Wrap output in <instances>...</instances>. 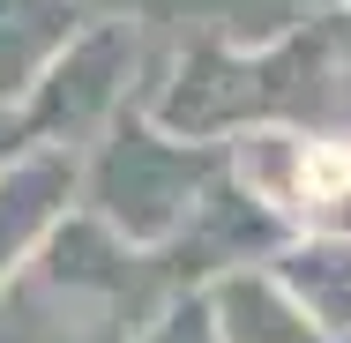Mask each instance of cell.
Instances as JSON below:
<instances>
[{
  "instance_id": "7a4b0ae2",
  "label": "cell",
  "mask_w": 351,
  "mask_h": 343,
  "mask_svg": "<svg viewBox=\"0 0 351 343\" xmlns=\"http://www.w3.org/2000/svg\"><path fill=\"white\" fill-rule=\"evenodd\" d=\"M299 75V45H277V53H232V45H187L180 68H172V90L157 97V120L172 135H224L254 112H269Z\"/></svg>"
},
{
  "instance_id": "ba28073f",
  "label": "cell",
  "mask_w": 351,
  "mask_h": 343,
  "mask_svg": "<svg viewBox=\"0 0 351 343\" xmlns=\"http://www.w3.org/2000/svg\"><path fill=\"white\" fill-rule=\"evenodd\" d=\"M277 283L306 306V321H314L322 336H344L351 329V239L322 231V239L291 246L277 262Z\"/></svg>"
},
{
  "instance_id": "277c9868",
  "label": "cell",
  "mask_w": 351,
  "mask_h": 343,
  "mask_svg": "<svg viewBox=\"0 0 351 343\" xmlns=\"http://www.w3.org/2000/svg\"><path fill=\"white\" fill-rule=\"evenodd\" d=\"M239 179L254 202L299 216L306 231H337L351 239V149L337 142H306V135H277L254 127L239 142Z\"/></svg>"
},
{
  "instance_id": "5b68a950",
  "label": "cell",
  "mask_w": 351,
  "mask_h": 343,
  "mask_svg": "<svg viewBox=\"0 0 351 343\" xmlns=\"http://www.w3.org/2000/svg\"><path fill=\"white\" fill-rule=\"evenodd\" d=\"M75 194V157L68 149H30L15 164H0V283L23 269V254L53 231L60 202Z\"/></svg>"
},
{
  "instance_id": "30bf717a",
  "label": "cell",
  "mask_w": 351,
  "mask_h": 343,
  "mask_svg": "<svg viewBox=\"0 0 351 343\" xmlns=\"http://www.w3.org/2000/svg\"><path fill=\"white\" fill-rule=\"evenodd\" d=\"M120 8H135V15H217L232 0H120Z\"/></svg>"
},
{
  "instance_id": "9c48e42d",
  "label": "cell",
  "mask_w": 351,
  "mask_h": 343,
  "mask_svg": "<svg viewBox=\"0 0 351 343\" xmlns=\"http://www.w3.org/2000/svg\"><path fill=\"white\" fill-rule=\"evenodd\" d=\"M149 343H224V336H217L210 298H187V306L165 314V329H149Z\"/></svg>"
},
{
  "instance_id": "6da1fadb",
  "label": "cell",
  "mask_w": 351,
  "mask_h": 343,
  "mask_svg": "<svg viewBox=\"0 0 351 343\" xmlns=\"http://www.w3.org/2000/svg\"><path fill=\"white\" fill-rule=\"evenodd\" d=\"M202 187H210V157L180 149L172 135H149L142 112L112 120V142L97 157V179H90L97 216L112 231H128V239H172L195 216Z\"/></svg>"
},
{
  "instance_id": "8992f818",
  "label": "cell",
  "mask_w": 351,
  "mask_h": 343,
  "mask_svg": "<svg viewBox=\"0 0 351 343\" xmlns=\"http://www.w3.org/2000/svg\"><path fill=\"white\" fill-rule=\"evenodd\" d=\"M210 314L224 343H329L277 276H224L210 291Z\"/></svg>"
},
{
  "instance_id": "3957f363",
  "label": "cell",
  "mask_w": 351,
  "mask_h": 343,
  "mask_svg": "<svg viewBox=\"0 0 351 343\" xmlns=\"http://www.w3.org/2000/svg\"><path fill=\"white\" fill-rule=\"evenodd\" d=\"M135 68V38H128V23H97V30H75L68 45L53 53V68L38 75L23 97V135L38 142H75L90 135L97 120H112L120 112V82Z\"/></svg>"
},
{
  "instance_id": "52a82bcc",
  "label": "cell",
  "mask_w": 351,
  "mask_h": 343,
  "mask_svg": "<svg viewBox=\"0 0 351 343\" xmlns=\"http://www.w3.org/2000/svg\"><path fill=\"white\" fill-rule=\"evenodd\" d=\"M75 23H82L75 0H0V105L23 97L53 68V53L75 38Z\"/></svg>"
},
{
  "instance_id": "8fae6325",
  "label": "cell",
  "mask_w": 351,
  "mask_h": 343,
  "mask_svg": "<svg viewBox=\"0 0 351 343\" xmlns=\"http://www.w3.org/2000/svg\"><path fill=\"white\" fill-rule=\"evenodd\" d=\"M0 149H8V127H0Z\"/></svg>"
}]
</instances>
